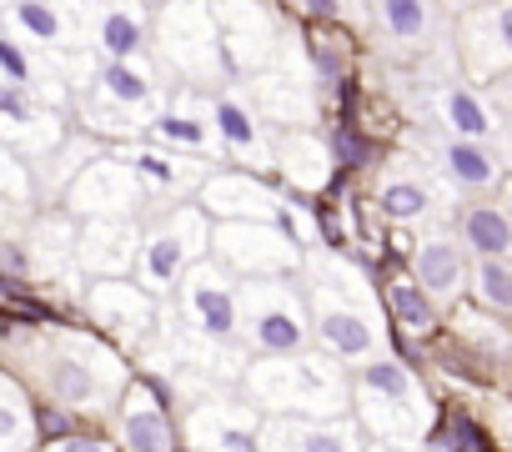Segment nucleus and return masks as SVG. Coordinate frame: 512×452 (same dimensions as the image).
I'll list each match as a JSON object with an SVG mask.
<instances>
[{
  "mask_svg": "<svg viewBox=\"0 0 512 452\" xmlns=\"http://www.w3.org/2000/svg\"><path fill=\"white\" fill-rule=\"evenodd\" d=\"M171 101V86L156 81V66L146 61H101L91 66V76L71 91V111L76 126L91 131L96 141H141L151 116Z\"/></svg>",
  "mask_w": 512,
  "mask_h": 452,
  "instance_id": "nucleus-4",
  "label": "nucleus"
},
{
  "mask_svg": "<svg viewBox=\"0 0 512 452\" xmlns=\"http://www.w3.org/2000/svg\"><path fill=\"white\" fill-rule=\"evenodd\" d=\"M31 166L0 141V206H21V201H31Z\"/></svg>",
  "mask_w": 512,
  "mask_h": 452,
  "instance_id": "nucleus-34",
  "label": "nucleus"
},
{
  "mask_svg": "<svg viewBox=\"0 0 512 452\" xmlns=\"http://www.w3.org/2000/svg\"><path fill=\"white\" fill-rule=\"evenodd\" d=\"M211 21L221 36V56L236 81L277 61L282 46V6L277 0H211Z\"/></svg>",
  "mask_w": 512,
  "mask_h": 452,
  "instance_id": "nucleus-11",
  "label": "nucleus"
},
{
  "mask_svg": "<svg viewBox=\"0 0 512 452\" xmlns=\"http://www.w3.org/2000/svg\"><path fill=\"white\" fill-rule=\"evenodd\" d=\"M246 101L256 106V116H262L272 131H292V126H317L322 116V96L312 86L307 71L297 66H262L256 76H246Z\"/></svg>",
  "mask_w": 512,
  "mask_h": 452,
  "instance_id": "nucleus-18",
  "label": "nucleus"
},
{
  "mask_svg": "<svg viewBox=\"0 0 512 452\" xmlns=\"http://www.w3.org/2000/svg\"><path fill=\"white\" fill-rule=\"evenodd\" d=\"M176 447H181L176 412L141 377H131L116 402V452H176Z\"/></svg>",
  "mask_w": 512,
  "mask_h": 452,
  "instance_id": "nucleus-19",
  "label": "nucleus"
},
{
  "mask_svg": "<svg viewBox=\"0 0 512 452\" xmlns=\"http://www.w3.org/2000/svg\"><path fill=\"white\" fill-rule=\"evenodd\" d=\"M367 432L352 412L337 417H267L262 452H367Z\"/></svg>",
  "mask_w": 512,
  "mask_h": 452,
  "instance_id": "nucleus-20",
  "label": "nucleus"
},
{
  "mask_svg": "<svg viewBox=\"0 0 512 452\" xmlns=\"http://www.w3.org/2000/svg\"><path fill=\"white\" fill-rule=\"evenodd\" d=\"M262 422L267 412H256L251 402L236 397H191L186 417L176 432L186 437V452H262Z\"/></svg>",
  "mask_w": 512,
  "mask_h": 452,
  "instance_id": "nucleus-15",
  "label": "nucleus"
},
{
  "mask_svg": "<svg viewBox=\"0 0 512 452\" xmlns=\"http://www.w3.org/2000/svg\"><path fill=\"white\" fill-rule=\"evenodd\" d=\"M141 221L126 216H81L76 226V272L81 277H131Z\"/></svg>",
  "mask_w": 512,
  "mask_h": 452,
  "instance_id": "nucleus-21",
  "label": "nucleus"
},
{
  "mask_svg": "<svg viewBox=\"0 0 512 452\" xmlns=\"http://www.w3.org/2000/svg\"><path fill=\"white\" fill-rule=\"evenodd\" d=\"M206 121H211V136H216L221 156H236V166L272 176V136L277 131L256 116V106L246 101L241 86L206 91Z\"/></svg>",
  "mask_w": 512,
  "mask_h": 452,
  "instance_id": "nucleus-16",
  "label": "nucleus"
},
{
  "mask_svg": "<svg viewBox=\"0 0 512 452\" xmlns=\"http://www.w3.org/2000/svg\"><path fill=\"white\" fill-rule=\"evenodd\" d=\"M201 257H211V216L186 196V201L156 211V216L141 226L131 282L146 287L156 302H166V297L176 292V282H181Z\"/></svg>",
  "mask_w": 512,
  "mask_h": 452,
  "instance_id": "nucleus-8",
  "label": "nucleus"
},
{
  "mask_svg": "<svg viewBox=\"0 0 512 452\" xmlns=\"http://www.w3.org/2000/svg\"><path fill=\"white\" fill-rule=\"evenodd\" d=\"M36 452H116V447H111V437H101V432H66V437H56V442H41Z\"/></svg>",
  "mask_w": 512,
  "mask_h": 452,
  "instance_id": "nucleus-35",
  "label": "nucleus"
},
{
  "mask_svg": "<svg viewBox=\"0 0 512 452\" xmlns=\"http://www.w3.org/2000/svg\"><path fill=\"white\" fill-rule=\"evenodd\" d=\"M241 397L267 417H337L352 412V372L317 352H287V357H246L241 367Z\"/></svg>",
  "mask_w": 512,
  "mask_h": 452,
  "instance_id": "nucleus-3",
  "label": "nucleus"
},
{
  "mask_svg": "<svg viewBox=\"0 0 512 452\" xmlns=\"http://www.w3.org/2000/svg\"><path fill=\"white\" fill-rule=\"evenodd\" d=\"M467 302L482 307V312H492V317H502V322H512V257L507 262H497V257L472 262V272H467Z\"/></svg>",
  "mask_w": 512,
  "mask_h": 452,
  "instance_id": "nucleus-32",
  "label": "nucleus"
},
{
  "mask_svg": "<svg viewBox=\"0 0 512 452\" xmlns=\"http://www.w3.org/2000/svg\"><path fill=\"white\" fill-rule=\"evenodd\" d=\"M332 151L327 136H317V126H292L272 136V176L282 181V191L297 196H317L332 186Z\"/></svg>",
  "mask_w": 512,
  "mask_h": 452,
  "instance_id": "nucleus-24",
  "label": "nucleus"
},
{
  "mask_svg": "<svg viewBox=\"0 0 512 452\" xmlns=\"http://www.w3.org/2000/svg\"><path fill=\"white\" fill-rule=\"evenodd\" d=\"M81 307H86V322H91L116 352L146 347L151 332H156V317H161V302H156L146 287H136L131 277H96V282L86 287Z\"/></svg>",
  "mask_w": 512,
  "mask_h": 452,
  "instance_id": "nucleus-12",
  "label": "nucleus"
},
{
  "mask_svg": "<svg viewBox=\"0 0 512 452\" xmlns=\"http://www.w3.org/2000/svg\"><path fill=\"white\" fill-rule=\"evenodd\" d=\"M6 6H11V0H0V11H6Z\"/></svg>",
  "mask_w": 512,
  "mask_h": 452,
  "instance_id": "nucleus-42",
  "label": "nucleus"
},
{
  "mask_svg": "<svg viewBox=\"0 0 512 452\" xmlns=\"http://www.w3.org/2000/svg\"><path fill=\"white\" fill-rule=\"evenodd\" d=\"M432 121L442 126V136H462V141H492L502 126V116L487 106V96L462 81L432 86Z\"/></svg>",
  "mask_w": 512,
  "mask_h": 452,
  "instance_id": "nucleus-27",
  "label": "nucleus"
},
{
  "mask_svg": "<svg viewBox=\"0 0 512 452\" xmlns=\"http://www.w3.org/2000/svg\"><path fill=\"white\" fill-rule=\"evenodd\" d=\"M307 322H312V342L337 357L342 367H362L367 357L387 352V327L377 312V297L362 287V272L347 262H312L307 257Z\"/></svg>",
  "mask_w": 512,
  "mask_h": 452,
  "instance_id": "nucleus-2",
  "label": "nucleus"
},
{
  "mask_svg": "<svg viewBox=\"0 0 512 452\" xmlns=\"http://www.w3.org/2000/svg\"><path fill=\"white\" fill-rule=\"evenodd\" d=\"M367 452H402V447H382V442H377V447H367Z\"/></svg>",
  "mask_w": 512,
  "mask_h": 452,
  "instance_id": "nucleus-41",
  "label": "nucleus"
},
{
  "mask_svg": "<svg viewBox=\"0 0 512 452\" xmlns=\"http://www.w3.org/2000/svg\"><path fill=\"white\" fill-rule=\"evenodd\" d=\"M372 21L392 51L422 56L437 41V0H372Z\"/></svg>",
  "mask_w": 512,
  "mask_h": 452,
  "instance_id": "nucleus-29",
  "label": "nucleus"
},
{
  "mask_svg": "<svg viewBox=\"0 0 512 452\" xmlns=\"http://www.w3.org/2000/svg\"><path fill=\"white\" fill-rule=\"evenodd\" d=\"M327 151H332V166H337V171H367V166H377V156H382V146L367 136V126H362L357 116H332V126H327Z\"/></svg>",
  "mask_w": 512,
  "mask_h": 452,
  "instance_id": "nucleus-33",
  "label": "nucleus"
},
{
  "mask_svg": "<svg viewBox=\"0 0 512 452\" xmlns=\"http://www.w3.org/2000/svg\"><path fill=\"white\" fill-rule=\"evenodd\" d=\"M477 91L487 96V106H492L502 121H512V66H507V71H497L492 81H482Z\"/></svg>",
  "mask_w": 512,
  "mask_h": 452,
  "instance_id": "nucleus-36",
  "label": "nucleus"
},
{
  "mask_svg": "<svg viewBox=\"0 0 512 452\" xmlns=\"http://www.w3.org/2000/svg\"><path fill=\"white\" fill-rule=\"evenodd\" d=\"M492 141H497V146H492V151H497V161H502V171H507V176H512V121H502V126H497V136H492Z\"/></svg>",
  "mask_w": 512,
  "mask_h": 452,
  "instance_id": "nucleus-38",
  "label": "nucleus"
},
{
  "mask_svg": "<svg viewBox=\"0 0 512 452\" xmlns=\"http://www.w3.org/2000/svg\"><path fill=\"white\" fill-rule=\"evenodd\" d=\"M382 307L392 322V342H432L442 332V307L407 272H392L382 282Z\"/></svg>",
  "mask_w": 512,
  "mask_h": 452,
  "instance_id": "nucleus-28",
  "label": "nucleus"
},
{
  "mask_svg": "<svg viewBox=\"0 0 512 452\" xmlns=\"http://www.w3.org/2000/svg\"><path fill=\"white\" fill-rule=\"evenodd\" d=\"M467 272H472V257L462 252V242L452 232H427L412 242L407 252V277L437 302V307H457L467 297Z\"/></svg>",
  "mask_w": 512,
  "mask_h": 452,
  "instance_id": "nucleus-23",
  "label": "nucleus"
},
{
  "mask_svg": "<svg viewBox=\"0 0 512 452\" xmlns=\"http://www.w3.org/2000/svg\"><path fill=\"white\" fill-rule=\"evenodd\" d=\"M457 66L477 86L512 66V0L457 11Z\"/></svg>",
  "mask_w": 512,
  "mask_h": 452,
  "instance_id": "nucleus-17",
  "label": "nucleus"
},
{
  "mask_svg": "<svg viewBox=\"0 0 512 452\" xmlns=\"http://www.w3.org/2000/svg\"><path fill=\"white\" fill-rule=\"evenodd\" d=\"M176 312H181V337L196 342V347H211V352H226V357H246L241 352V337H236V277L201 257L181 282H176Z\"/></svg>",
  "mask_w": 512,
  "mask_h": 452,
  "instance_id": "nucleus-9",
  "label": "nucleus"
},
{
  "mask_svg": "<svg viewBox=\"0 0 512 452\" xmlns=\"http://www.w3.org/2000/svg\"><path fill=\"white\" fill-rule=\"evenodd\" d=\"M497 191H502V206H507V211H512V176H507V181H502V186H497Z\"/></svg>",
  "mask_w": 512,
  "mask_h": 452,
  "instance_id": "nucleus-39",
  "label": "nucleus"
},
{
  "mask_svg": "<svg viewBox=\"0 0 512 452\" xmlns=\"http://www.w3.org/2000/svg\"><path fill=\"white\" fill-rule=\"evenodd\" d=\"M151 66L166 86L191 91H221L236 81L221 56L211 0H151Z\"/></svg>",
  "mask_w": 512,
  "mask_h": 452,
  "instance_id": "nucleus-6",
  "label": "nucleus"
},
{
  "mask_svg": "<svg viewBox=\"0 0 512 452\" xmlns=\"http://www.w3.org/2000/svg\"><path fill=\"white\" fill-rule=\"evenodd\" d=\"M211 262L231 277H292L307 267V252L282 221H211Z\"/></svg>",
  "mask_w": 512,
  "mask_h": 452,
  "instance_id": "nucleus-10",
  "label": "nucleus"
},
{
  "mask_svg": "<svg viewBox=\"0 0 512 452\" xmlns=\"http://www.w3.org/2000/svg\"><path fill=\"white\" fill-rule=\"evenodd\" d=\"M352 417L362 422L367 442L407 452L437 427V402L397 352H382L352 372Z\"/></svg>",
  "mask_w": 512,
  "mask_h": 452,
  "instance_id": "nucleus-5",
  "label": "nucleus"
},
{
  "mask_svg": "<svg viewBox=\"0 0 512 452\" xmlns=\"http://www.w3.org/2000/svg\"><path fill=\"white\" fill-rule=\"evenodd\" d=\"M236 337L246 357H287L312 347L302 272L292 277H236Z\"/></svg>",
  "mask_w": 512,
  "mask_h": 452,
  "instance_id": "nucleus-7",
  "label": "nucleus"
},
{
  "mask_svg": "<svg viewBox=\"0 0 512 452\" xmlns=\"http://www.w3.org/2000/svg\"><path fill=\"white\" fill-rule=\"evenodd\" d=\"M282 181L267 171H246V166H211L191 201L211 221H277L282 216Z\"/></svg>",
  "mask_w": 512,
  "mask_h": 452,
  "instance_id": "nucleus-13",
  "label": "nucleus"
},
{
  "mask_svg": "<svg viewBox=\"0 0 512 452\" xmlns=\"http://www.w3.org/2000/svg\"><path fill=\"white\" fill-rule=\"evenodd\" d=\"M452 11H467V6H487V0H447Z\"/></svg>",
  "mask_w": 512,
  "mask_h": 452,
  "instance_id": "nucleus-40",
  "label": "nucleus"
},
{
  "mask_svg": "<svg viewBox=\"0 0 512 452\" xmlns=\"http://www.w3.org/2000/svg\"><path fill=\"white\" fill-rule=\"evenodd\" d=\"M0 452H36L31 387L6 367H0Z\"/></svg>",
  "mask_w": 512,
  "mask_h": 452,
  "instance_id": "nucleus-31",
  "label": "nucleus"
},
{
  "mask_svg": "<svg viewBox=\"0 0 512 452\" xmlns=\"http://www.w3.org/2000/svg\"><path fill=\"white\" fill-rule=\"evenodd\" d=\"M31 362H36V392L56 407H66L71 417H106L116 412L131 372L121 362V352L101 337V332H51V337H31Z\"/></svg>",
  "mask_w": 512,
  "mask_h": 452,
  "instance_id": "nucleus-1",
  "label": "nucleus"
},
{
  "mask_svg": "<svg viewBox=\"0 0 512 452\" xmlns=\"http://www.w3.org/2000/svg\"><path fill=\"white\" fill-rule=\"evenodd\" d=\"M86 31L101 61H151V0H96Z\"/></svg>",
  "mask_w": 512,
  "mask_h": 452,
  "instance_id": "nucleus-22",
  "label": "nucleus"
},
{
  "mask_svg": "<svg viewBox=\"0 0 512 452\" xmlns=\"http://www.w3.org/2000/svg\"><path fill=\"white\" fill-rule=\"evenodd\" d=\"M61 201H66L71 216H126V221H141V216L151 211V201H146L136 171H131L111 146H106L96 161H86V166L66 181Z\"/></svg>",
  "mask_w": 512,
  "mask_h": 452,
  "instance_id": "nucleus-14",
  "label": "nucleus"
},
{
  "mask_svg": "<svg viewBox=\"0 0 512 452\" xmlns=\"http://www.w3.org/2000/svg\"><path fill=\"white\" fill-rule=\"evenodd\" d=\"M452 237L462 242V252L472 262H482V257L507 262L512 257V211L502 201H492V196H472L452 216Z\"/></svg>",
  "mask_w": 512,
  "mask_h": 452,
  "instance_id": "nucleus-26",
  "label": "nucleus"
},
{
  "mask_svg": "<svg viewBox=\"0 0 512 452\" xmlns=\"http://www.w3.org/2000/svg\"><path fill=\"white\" fill-rule=\"evenodd\" d=\"M427 151H432V166L447 176V186H452V191H467V196H492V191L507 181V171H502V161H497L492 141L432 136V141H427Z\"/></svg>",
  "mask_w": 512,
  "mask_h": 452,
  "instance_id": "nucleus-25",
  "label": "nucleus"
},
{
  "mask_svg": "<svg viewBox=\"0 0 512 452\" xmlns=\"http://www.w3.org/2000/svg\"><path fill=\"white\" fill-rule=\"evenodd\" d=\"M372 201H377V216L392 221V226H417V221H427V216L437 211L432 181H427L422 171H412V166H392V171L377 181Z\"/></svg>",
  "mask_w": 512,
  "mask_h": 452,
  "instance_id": "nucleus-30",
  "label": "nucleus"
},
{
  "mask_svg": "<svg viewBox=\"0 0 512 452\" xmlns=\"http://www.w3.org/2000/svg\"><path fill=\"white\" fill-rule=\"evenodd\" d=\"M277 6L297 11V16H302V26H312V21H337V16H342L337 0H277Z\"/></svg>",
  "mask_w": 512,
  "mask_h": 452,
  "instance_id": "nucleus-37",
  "label": "nucleus"
}]
</instances>
